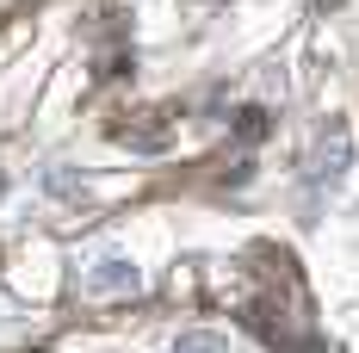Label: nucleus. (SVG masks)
Wrapping results in <instances>:
<instances>
[{"instance_id": "1", "label": "nucleus", "mask_w": 359, "mask_h": 353, "mask_svg": "<svg viewBox=\"0 0 359 353\" xmlns=\"http://www.w3.org/2000/svg\"><path fill=\"white\" fill-rule=\"evenodd\" d=\"M93 285H100V291H130V285H137V267H130V260H100Z\"/></svg>"}, {"instance_id": "2", "label": "nucleus", "mask_w": 359, "mask_h": 353, "mask_svg": "<svg viewBox=\"0 0 359 353\" xmlns=\"http://www.w3.org/2000/svg\"><path fill=\"white\" fill-rule=\"evenodd\" d=\"M180 353H229L217 335H180Z\"/></svg>"}, {"instance_id": "3", "label": "nucleus", "mask_w": 359, "mask_h": 353, "mask_svg": "<svg viewBox=\"0 0 359 353\" xmlns=\"http://www.w3.org/2000/svg\"><path fill=\"white\" fill-rule=\"evenodd\" d=\"M266 131V112H242V137H260Z\"/></svg>"}]
</instances>
